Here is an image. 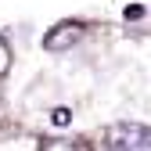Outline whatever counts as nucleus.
Wrapping results in <instances>:
<instances>
[{
    "mask_svg": "<svg viewBox=\"0 0 151 151\" xmlns=\"http://www.w3.org/2000/svg\"><path fill=\"white\" fill-rule=\"evenodd\" d=\"M108 147L111 151H151V126H140V122L108 126Z\"/></svg>",
    "mask_w": 151,
    "mask_h": 151,
    "instance_id": "obj_1",
    "label": "nucleus"
},
{
    "mask_svg": "<svg viewBox=\"0 0 151 151\" xmlns=\"http://www.w3.org/2000/svg\"><path fill=\"white\" fill-rule=\"evenodd\" d=\"M83 32H86V25L83 22H76V18H68V22H58L47 36H43V50L47 54H65V50H72L76 43L83 40Z\"/></svg>",
    "mask_w": 151,
    "mask_h": 151,
    "instance_id": "obj_2",
    "label": "nucleus"
},
{
    "mask_svg": "<svg viewBox=\"0 0 151 151\" xmlns=\"http://www.w3.org/2000/svg\"><path fill=\"white\" fill-rule=\"evenodd\" d=\"M7 72H11V43L0 36V79H4Z\"/></svg>",
    "mask_w": 151,
    "mask_h": 151,
    "instance_id": "obj_3",
    "label": "nucleus"
},
{
    "mask_svg": "<svg viewBox=\"0 0 151 151\" xmlns=\"http://www.w3.org/2000/svg\"><path fill=\"white\" fill-rule=\"evenodd\" d=\"M40 151H79V147H76L72 140H43Z\"/></svg>",
    "mask_w": 151,
    "mask_h": 151,
    "instance_id": "obj_4",
    "label": "nucleus"
},
{
    "mask_svg": "<svg viewBox=\"0 0 151 151\" xmlns=\"http://www.w3.org/2000/svg\"><path fill=\"white\" fill-rule=\"evenodd\" d=\"M50 122H54V126H68V122H72V111H68V108H54V111H50Z\"/></svg>",
    "mask_w": 151,
    "mask_h": 151,
    "instance_id": "obj_5",
    "label": "nucleus"
},
{
    "mask_svg": "<svg viewBox=\"0 0 151 151\" xmlns=\"http://www.w3.org/2000/svg\"><path fill=\"white\" fill-rule=\"evenodd\" d=\"M140 14H144V7H140V4H129V7H126V22H137Z\"/></svg>",
    "mask_w": 151,
    "mask_h": 151,
    "instance_id": "obj_6",
    "label": "nucleus"
}]
</instances>
